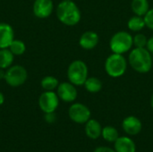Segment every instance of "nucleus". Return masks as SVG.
I'll list each match as a JSON object with an SVG mask.
<instances>
[{
    "label": "nucleus",
    "instance_id": "11",
    "mask_svg": "<svg viewBox=\"0 0 153 152\" xmlns=\"http://www.w3.org/2000/svg\"><path fill=\"white\" fill-rule=\"evenodd\" d=\"M99 35L95 31L88 30L83 32L79 39V45L82 48L86 50L93 49L99 44Z\"/></svg>",
    "mask_w": 153,
    "mask_h": 152
},
{
    "label": "nucleus",
    "instance_id": "10",
    "mask_svg": "<svg viewBox=\"0 0 153 152\" xmlns=\"http://www.w3.org/2000/svg\"><path fill=\"white\" fill-rule=\"evenodd\" d=\"M54 9L52 0H35L33 4V13L40 19L48 18L51 15Z\"/></svg>",
    "mask_w": 153,
    "mask_h": 152
},
{
    "label": "nucleus",
    "instance_id": "29",
    "mask_svg": "<svg viewBox=\"0 0 153 152\" xmlns=\"http://www.w3.org/2000/svg\"><path fill=\"white\" fill-rule=\"evenodd\" d=\"M4 102V96L2 92H0V106L3 105Z\"/></svg>",
    "mask_w": 153,
    "mask_h": 152
},
{
    "label": "nucleus",
    "instance_id": "5",
    "mask_svg": "<svg viewBox=\"0 0 153 152\" xmlns=\"http://www.w3.org/2000/svg\"><path fill=\"white\" fill-rule=\"evenodd\" d=\"M89 69L87 65L82 60L73 61L67 68V78L75 86H82L88 78Z\"/></svg>",
    "mask_w": 153,
    "mask_h": 152
},
{
    "label": "nucleus",
    "instance_id": "2",
    "mask_svg": "<svg viewBox=\"0 0 153 152\" xmlns=\"http://www.w3.org/2000/svg\"><path fill=\"white\" fill-rule=\"evenodd\" d=\"M56 16L65 25L74 26L82 18V13L77 4L72 0H63L56 7Z\"/></svg>",
    "mask_w": 153,
    "mask_h": 152
},
{
    "label": "nucleus",
    "instance_id": "27",
    "mask_svg": "<svg viewBox=\"0 0 153 152\" xmlns=\"http://www.w3.org/2000/svg\"><path fill=\"white\" fill-rule=\"evenodd\" d=\"M94 152H117L115 150H112L110 148L108 147H100L98 149H96Z\"/></svg>",
    "mask_w": 153,
    "mask_h": 152
},
{
    "label": "nucleus",
    "instance_id": "24",
    "mask_svg": "<svg viewBox=\"0 0 153 152\" xmlns=\"http://www.w3.org/2000/svg\"><path fill=\"white\" fill-rule=\"evenodd\" d=\"M143 18L146 27L153 30V8H150L147 13L143 16Z\"/></svg>",
    "mask_w": 153,
    "mask_h": 152
},
{
    "label": "nucleus",
    "instance_id": "23",
    "mask_svg": "<svg viewBox=\"0 0 153 152\" xmlns=\"http://www.w3.org/2000/svg\"><path fill=\"white\" fill-rule=\"evenodd\" d=\"M133 39H134V46L135 47H146L148 39L144 34L137 33L134 37H133Z\"/></svg>",
    "mask_w": 153,
    "mask_h": 152
},
{
    "label": "nucleus",
    "instance_id": "12",
    "mask_svg": "<svg viewBox=\"0 0 153 152\" xmlns=\"http://www.w3.org/2000/svg\"><path fill=\"white\" fill-rule=\"evenodd\" d=\"M13 39L14 32L13 27L8 23L0 22V49L8 48Z\"/></svg>",
    "mask_w": 153,
    "mask_h": 152
},
{
    "label": "nucleus",
    "instance_id": "25",
    "mask_svg": "<svg viewBox=\"0 0 153 152\" xmlns=\"http://www.w3.org/2000/svg\"><path fill=\"white\" fill-rule=\"evenodd\" d=\"M45 120L48 123H49V124L54 123L56 121V116H55V114L54 113H47V114H45Z\"/></svg>",
    "mask_w": 153,
    "mask_h": 152
},
{
    "label": "nucleus",
    "instance_id": "21",
    "mask_svg": "<svg viewBox=\"0 0 153 152\" xmlns=\"http://www.w3.org/2000/svg\"><path fill=\"white\" fill-rule=\"evenodd\" d=\"M41 87L45 90H54L57 89L59 82L58 80L54 76H46L41 80Z\"/></svg>",
    "mask_w": 153,
    "mask_h": 152
},
{
    "label": "nucleus",
    "instance_id": "4",
    "mask_svg": "<svg viewBox=\"0 0 153 152\" xmlns=\"http://www.w3.org/2000/svg\"><path fill=\"white\" fill-rule=\"evenodd\" d=\"M134 46V39L132 35L125 30L116 32L110 39L109 47L113 53L125 54L132 49Z\"/></svg>",
    "mask_w": 153,
    "mask_h": 152
},
{
    "label": "nucleus",
    "instance_id": "13",
    "mask_svg": "<svg viewBox=\"0 0 153 152\" xmlns=\"http://www.w3.org/2000/svg\"><path fill=\"white\" fill-rule=\"evenodd\" d=\"M122 126L124 131L129 135H136L142 130V122L136 116H130L124 119Z\"/></svg>",
    "mask_w": 153,
    "mask_h": 152
},
{
    "label": "nucleus",
    "instance_id": "9",
    "mask_svg": "<svg viewBox=\"0 0 153 152\" xmlns=\"http://www.w3.org/2000/svg\"><path fill=\"white\" fill-rule=\"evenodd\" d=\"M56 94L59 99L67 103L74 102L76 99L77 95H78L75 85H74L70 82L59 83L56 89Z\"/></svg>",
    "mask_w": 153,
    "mask_h": 152
},
{
    "label": "nucleus",
    "instance_id": "22",
    "mask_svg": "<svg viewBox=\"0 0 153 152\" xmlns=\"http://www.w3.org/2000/svg\"><path fill=\"white\" fill-rule=\"evenodd\" d=\"M8 48L14 56H21L25 52L26 46L23 41L19 39H13Z\"/></svg>",
    "mask_w": 153,
    "mask_h": 152
},
{
    "label": "nucleus",
    "instance_id": "20",
    "mask_svg": "<svg viewBox=\"0 0 153 152\" xmlns=\"http://www.w3.org/2000/svg\"><path fill=\"white\" fill-rule=\"evenodd\" d=\"M101 135L108 142H115L117 140V138L119 137L117 130L115 127L109 126V125H108L102 129Z\"/></svg>",
    "mask_w": 153,
    "mask_h": 152
},
{
    "label": "nucleus",
    "instance_id": "30",
    "mask_svg": "<svg viewBox=\"0 0 153 152\" xmlns=\"http://www.w3.org/2000/svg\"><path fill=\"white\" fill-rule=\"evenodd\" d=\"M151 106H152V108H153V93L152 95V98H151Z\"/></svg>",
    "mask_w": 153,
    "mask_h": 152
},
{
    "label": "nucleus",
    "instance_id": "7",
    "mask_svg": "<svg viewBox=\"0 0 153 152\" xmlns=\"http://www.w3.org/2000/svg\"><path fill=\"white\" fill-rule=\"evenodd\" d=\"M59 105V98L53 90H45L39 99V107L45 113H54Z\"/></svg>",
    "mask_w": 153,
    "mask_h": 152
},
{
    "label": "nucleus",
    "instance_id": "28",
    "mask_svg": "<svg viewBox=\"0 0 153 152\" xmlns=\"http://www.w3.org/2000/svg\"><path fill=\"white\" fill-rule=\"evenodd\" d=\"M4 77H5V72H4V69L0 68V80H4Z\"/></svg>",
    "mask_w": 153,
    "mask_h": 152
},
{
    "label": "nucleus",
    "instance_id": "17",
    "mask_svg": "<svg viewBox=\"0 0 153 152\" xmlns=\"http://www.w3.org/2000/svg\"><path fill=\"white\" fill-rule=\"evenodd\" d=\"M14 55L10 51L9 48L0 49V68L7 69L12 66L13 63Z\"/></svg>",
    "mask_w": 153,
    "mask_h": 152
},
{
    "label": "nucleus",
    "instance_id": "26",
    "mask_svg": "<svg viewBox=\"0 0 153 152\" xmlns=\"http://www.w3.org/2000/svg\"><path fill=\"white\" fill-rule=\"evenodd\" d=\"M146 48L153 54V36L151 37L150 39H148V42H147V46H146Z\"/></svg>",
    "mask_w": 153,
    "mask_h": 152
},
{
    "label": "nucleus",
    "instance_id": "14",
    "mask_svg": "<svg viewBox=\"0 0 153 152\" xmlns=\"http://www.w3.org/2000/svg\"><path fill=\"white\" fill-rule=\"evenodd\" d=\"M115 151L117 152H135L134 142L128 137H118L115 142Z\"/></svg>",
    "mask_w": 153,
    "mask_h": 152
},
{
    "label": "nucleus",
    "instance_id": "18",
    "mask_svg": "<svg viewBox=\"0 0 153 152\" xmlns=\"http://www.w3.org/2000/svg\"><path fill=\"white\" fill-rule=\"evenodd\" d=\"M127 27L132 31H134V32L141 31L142 30L144 29V27H146L143 16H139V15L132 16L128 20Z\"/></svg>",
    "mask_w": 153,
    "mask_h": 152
},
{
    "label": "nucleus",
    "instance_id": "15",
    "mask_svg": "<svg viewBox=\"0 0 153 152\" xmlns=\"http://www.w3.org/2000/svg\"><path fill=\"white\" fill-rule=\"evenodd\" d=\"M85 133L86 135L91 138V139H97L101 135L102 133V127L100 124L94 120V119H90L85 125Z\"/></svg>",
    "mask_w": 153,
    "mask_h": 152
},
{
    "label": "nucleus",
    "instance_id": "16",
    "mask_svg": "<svg viewBox=\"0 0 153 152\" xmlns=\"http://www.w3.org/2000/svg\"><path fill=\"white\" fill-rule=\"evenodd\" d=\"M131 9L135 15L144 16L150 10V4L148 0H133Z\"/></svg>",
    "mask_w": 153,
    "mask_h": 152
},
{
    "label": "nucleus",
    "instance_id": "19",
    "mask_svg": "<svg viewBox=\"0 0 153 152\" xmlns=\"http://www.w3.org/2000/svg\"><path fill=\"white\" fill-rule=\"evenodd\" d=\"M83 85L86 90L91 93H97L100 91L103 86L101 81L96 77H88Z\"/></svg>",
    "mask_w": 153,
    "mask_h": 152
},
{
    "label": "nucleus",
    "instance_id": "6",
    "mask_svg": "<svg viewBox=\"0 0 153 152\" xmlns=\"http://www.w3.org/2000/svg\"><path fill=\"white\" fill-rule=\"evenodd\" d=\"M28 78L26 69L22 65H12L5 72L4 81L11 87H19L22 85Z\"/></svg>",
    "mask_w": 153,
    "mask_h": 152
},
{
    "label": "nucleus",
    "instance_id": "3",
    "mask_svg": "<svg viewBox=\"0 0 153 152\" xmlns=\"http://www.w3.org/2000/svg\"><path fill=\"white\" fill-rule=\"evenodd\" d=\"M127 69V61L121 54L112 53L105 61V71L112 78L123 76Z\"/></svg>",
    "mask_w": 153,
    "mask_h": 152
},
{
    "label": "nucleus",
    "instance_id": "8",
    "mask_svg": "<svg viewBox=\"0 0 153 152\" xmlns=\"http://www.w3.org/2000/svg\"><path fill=\"white\" fill-rule=\"evenodd\" d=\"M69 117L76 124H86L91 118V111L89 108L82 103L73 104L68 110Z\"/></svg>",
    "mask_w": 153,
    "mask_h": 152
},
{
    "label": "nucleus",
    "instance_id": "1",
    "mask_svg": "<svg viewBox=\"0 0 153 152\" xmlns=\"http://www.w3.org/2000/svg\"><path fill=\"white\" fill-rule=\"evenodd\" d=\"M152 54L146 47H134L129 54L128 63L139 73H147L152 68Z\"/></svg>",
    "mask_w": 153,
    "mask_h": 152
}]
</instances>
